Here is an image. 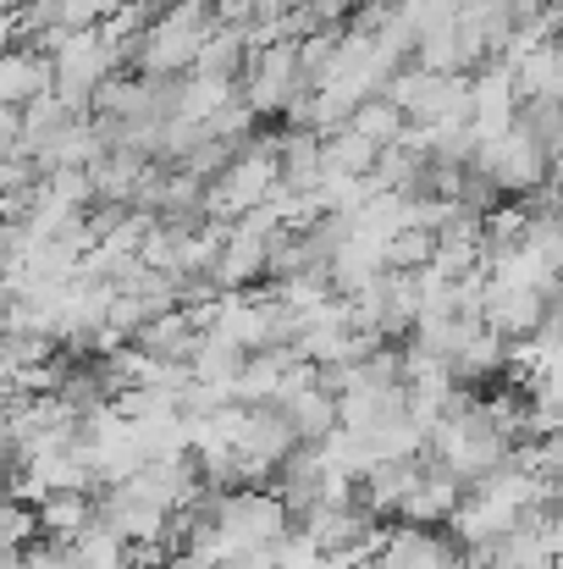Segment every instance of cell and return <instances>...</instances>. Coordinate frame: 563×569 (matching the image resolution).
Listing matches in <instances>:
<instances>
[{"mask_svg": "<svg viewBox=\"0 0 563 569\" xmlns=\"http://www.w3.org/2000/svg\"><path fill=\"white\" fill-rule=\"evenodd\" d=\"M56 89V61L39 56L33 44H17L6 61H0V106L6 111H28L33 100H44Z\"/></svg>", "mask_w": 563, "mask_h": 569, "instance_id": "obj_2", "label": "cell"}, {"mask_svg": "<svg viewBox=\"0 0 563 569\" xmlns=\"http://www.w3.org/2000/svg\"><path fill=\"white\" fill-rule=\"evenodd\" d=\"M354 133H365L375 150H392V144H403V133H409V111L398 106V100H386V94H371L360 111H354V122H349Z\"/></svg>", "mask_w": 563, "mask_h": 569, "instance_id": "obj_6", "label": "cell"}, {"mask_svg": "<svg viewBox=\"0 0 563 569\" xmlns=\"http://www.w3.org/2000/svg\"><path fill=\"white\" fill-rule=\"evenodd\" d=\"M100 526V498L94 492H56L39 503V537L56 548H78Z\"/></svg>", "mask_w": 563, "mask_h": 569, "instance_id": "obj_4", "label": "cell"}, {"mask_svg": "<svg viewBox=\"0 0 563 569\" xmlns=\"http://www.w3.org/2000/svg\"><path fill=\"white\" fill-rule=\"evenodd\" d=\"M486 282H492V277H486ZM542 321H547V293H536V288H497V282L486 288V327L503 332L509 343L536 338Z\"/></svg>", "mask_w": 563, "mask_h": 569, "instance_id": "obj_3", "label": "cell"}, {"mask_svg": "<svg viewBox=\"0 0 563 569\" xmlns=\"http://www.w3.org/2000/svg\"><path fill=\"white\" fill-rule=\"evenodd\" d=\"M375 161H381V150H375L365 133H354V128H343V133L326 139V172H343V178H375Z\"/></svg>", "mask_w": 563, "mask_h": 569, "instance_id": "obj_7", "label": "cell"}, {"mask_svg": "<svg viewBox=\"0 0 563 569\" xmlns=\"http://www.w3.org/2000/svg\"><path fill=\"white\" fill-rule=\"evenodd\" d=\"M559 199H563V183H559Z\"/></svg>", "mask_w": 563, "mask_h": 569, "instance_id": "obj_11", "label": "cell"}, {"mask_svg": "<svg viewBox=\"0 0 563 569\" xmlns=\"http://www.w3.org/2000/svg\"><path fill=\"white\" fill-rule=\"evenodd\" d=\"M464 498H470V487L459 481V476H448L436 459H425V470H420V481H414V492H409V503H403V526H425V531H442V526H453V515L464 509Z\"/></svg>", "mask_w": 563, "mask_h": 569, "instance_id": "obj_1", "label": "cell"}, {"mask_svg": "<svg viewBox=\"0 0 563 569\" xmlns=\"http://www.w3.org/2000/svg\"><path fill=\"white\" fill-rule=\"evenodd\" d=\"M277 569H332V553H326L315 537L293 531V537L277 548Z\"/></svg>", "mask_w": 563, "mask_h": 569, "instance_id": "obj_9", "label": "cell"}, {"mask_svg": "<svg viewBox=\"0 0 563 569\" xmlns=\"http://www.w3.org/2000/svg\"><path fill=\"white\" fill-rule=\"evenodd\" d=\"M431 260H436V238L420 232V227H409L386 243V271H425Z\"/></svg>", "mask_w": 563, "mask_h": 569, "instance_id": "obj_8", "label": "cell"}, {"mask_svg": "<svg viewBox=\"0 0 563 569\" xmlns=\"http://www.w3.org/2000/svg\"><path fill=\"white\" fill-rule=\"evenodd\" d=\"M17 565L22 569H83L72 548H56V542H39V548H33V553H22Z\"/></svg>", "mask_w": 563, "mask_h": 569, "instance_id": "obj_10", "label": "cell"}, {"mask_svg": "<svg viewBox=\"0 0 563 569\" xmlns=\"http://www.w3.org/2000/svg\"><path fill=\"white\" fill-rule=\"evenodd\" d=\"M420 470H425V459H381L371 476H365V487H360V503L371 509L375 520H381V515H403V503H409Z\"/></svg>", "mask_w": 563, "mask_h": 569, "instance_id": "obj_5", "label": "cell"}]
</instances>
